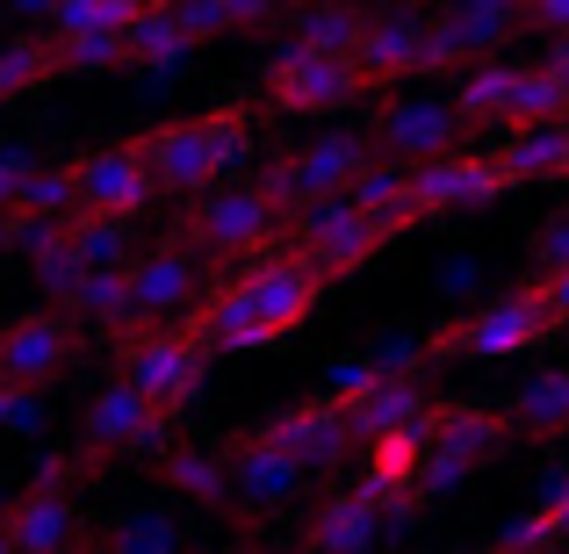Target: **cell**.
<instances>
[{
    "label": "cell",
    "instance_id": "f1b7e54d",
    "mask_svg": "<svg viewBox=\"0 0 569 554\" xmlns=\"http://www.w3.org/2000/svg\"><path fill=\"white\" fill-rule=\"evenodd\" d=\"M181 37L188 43H209V37H238V29H267V22H281L267 0H181Z\"/></svg>",
    "mask_w": 569,
    "mask_h": 554
},
{
    "label": "cell",
    "instance_id": "f546056e",
    "mask_svg": "<svg viewBox=\"0 0 569 554\" xmlns=\"http://www.w3.org/2000/svg\"><path fill=\"white\" fill-rule=\"evenodd\" d=\"M58 80V43L51 37H8L0 43V101H22Z\"/></svg>",
    "mask_w": 569,
    "mask_h": 554
},
{
    "label": "cell",
    "instance_id": "603a6c76",
    "mask_svg": "<svg viewBox=\"0 0 569 554\" xmlns=\"http://www.w3.org/2000/svg\"><path fill=\"white\" fill-rule=\"evenodd\" d=\"M505 425L512 440H569V367H548L519 396H505Z\"/></svg>",
    "mask_w": 569,
    "mask_h": 554
},
{
    "label": "cell",
    "instance_id": "1f68e13d",
    "mask_svg": "<svg viewBox=\"0 0 569 554\" xmlns=\"http://www.w3.org/2000/svg\"><path fill=\"white\" fill-rule=\"evenodd\" d=\"M541 123H569V87H562L548 66H519V87H512V115H505V130H541Z\"/></svg>",
    "mask_w": 569,
    "mask_h": 554
},
{
    "label": "cell",
    "instance_id": "9c48e42d",
    "mask_svg": "<svg viewBox=\"0 0 569 554\" xmlns=\"http://www.w3.org/2000/svg\"><path fill=\"white\" fill-rule=\"evenodd\" d=\"M260 94L274 101L281 115H332V109H353V101L368 94V80H361V66H353V58H318V51L281 43V51L267 58Z\"/></svg>",
    "mask_w": 569,
    "mask_h": 554
},
{
    "label": "cell",
    "instance_id": "7c38bea8",
    "mask_svg": "<svg viewBox=\"0 0 569 554\" xmlns=\"http://www.w3.org/2000/svg\"><path fill=\"white\" fill-rule=\"evenodd\" d=\"M72 181H80V216H116V223H138L144 202L159 194L144 138H123V144H101V152L72 159Z\"/></svg>",
    "mask_w": 569,
    "mask_h": 554
},
{
    "label": "cell",
    "instance_id": "83f0119b",
    "mask_svg": "<svg viewBox=\"0 0 569 554\" xmlns=\"http://www.w3.org/2000/svg\"><path fill=\"white\" fill-rule=\"evenodd\" d=\"M188 51H194V43L181 37V14L159 8V0L138 14V22H130V37H123V58H130V66H159V72L188 66Z\"/></svg>",
    "mask_w": 569,
    "mask_h": 554
},
{
    "label": "cell",
    "instance_id": "ee69618b",
    "mask_svg": "<svg viewBox=\"0 0 569 554\" xmlns=\"http://www.w3.org/2000/svg\"><path fill=\"white\" fill-rule=\"evenodd\" d=\"M0 554H14V541H8V526H0Z\"/></svg>",
    "mask_w": 569,
    "mask_h": 554
},
{
    "label": "cell",
    "instance_id": "f35d334b",
    "mask_svg": "<svg viewBox=\"0 0 569 554\" xmlns=\"http://www.w3.org/2000/svg\"><path fill=\"white\" fill-rule=\"evenodd\" d=\"M43 425V396H29V389H0V432H29Z\"/></svg>",
    "mask_w": 569,
    "mask_h": 554
},
{
    "label": "cell",
    "instance_id": "60d3db41",
    "mask_svg": "<svg viewBox=\"0 0 569 554\" xmlns=\"http://www.w3.org/2000/svg\"><path fill=\"white\" fill-rule=\"evenodd\" d=\"M541 512H548V526H556V533H569V475H556V483H548Z\"/></svg>",
    "mask_w": 569,
    "mask_h": 554
},
{
    "label": "cell",
    "instance_id": "ac0fdd59",
    "mask_svg": "<svg viewBox=\"0 0 569 554\" xmlns=\"http://www.w3.org/2000/svg\"><path fill=\"white\" fill-rule=\"evenodd\" d=\"M426 14H411V8H368V37H361V51H353V66H361V80H368V94L389 80H403V72H426Z\"/></svg>",
    "mask_w": 569,
    "mask_h": 554
},
{
    "label": "cell",
    "instance_id": "30bf717a",
    "mask_svg": "<svg viewBox=\"0 0 569 554\" xmlns=\"http://www.w3.org/2000/svg\"><path fill=\"white\" fill-rule=\"evenodd\" d=\"M167 425L173 417L159 411V403H144L130 382H109V389H94L87 411H80V461L87 469H109V461H123V454L167 446Z\"/></svg>",
    "mask_w": 569,
    "mask_h": 554
},
{
    "label": "cell",
    "instance_id": "3957f363",
    "mask_svg": "<svg viewBox=\"0 0 569 554\" xmlns=\"http://www.w3.org/2000/svg\"><path fill=\"white\" fill-rule=\"evenodd\" d=\"M556 332H562V318L548 310L541 281H519V289L447 318L440 332H426V361H512V353L548 346Z\"/></svg>",
    "mask_w": 569,
    "mask_h": 554
},
{
    "label": "cell",
    "instance_id": "8fae6325",
    "mask_svg": "<svg viewBox=\"0 0 569 554\" xmlns=\"http://www.w3.org/2000/svg\"><path fill=\"white\" fill-rule=\"evenodd\" d=\"M72 361H80V324L66 310H22L0 324V389L43 396Z\"/></svg>",
    "mask_w": 569,
    "mask_h": 554
},
{
    "label": "cell",
    "instance_id": "8d00e7d4",
    "mask_svg": "<svg viewBox=\"0 0 569 554\" xmlns=\"http://www.w3.org/2000/svg\"><path fill=\"white\" fill-rule=\"evenodd\" d=\"M58 43V72H109V66H130L123 58V37H51Z\"/></svg>",
    "mask_w": 569,
    "mask_h": 554
},
{
    "label": "cell",
    "instance_id": "7a4b0ae2",
    "mask_svg": "<svg viewBox=\"0 0 569 554\" xmlns=\"http://www.w3.org/2000/svg\"><path fill=\"white\" fill-rule=\"evenodd\" d=\"M144 159H152L159 188L194 202V194L223 188V173H238L252 159V109L246 101H217V109H202V115L144 130Z\"/></svg>",
    "mask_w": 569,
    "mask_h": 554
},
{
    "label": "cell",
    "instance_id": "d590c367",
    "mask_svg": "<svg viewBox=\"0 0 569 554\" xmlns=\"http://www.w3.org/2000/svg\"><path fill=\"white\" fill-rule=\"evenodd\" d=\"M66 318H94V324H123L130 318V274H87L80 289H72V303H66Z\"/></svg>",
    "mask_w": 569,
    "mask_h": 554
},
{
    "label": "cell",
    "instance_id": "4fadbf2b",
    "mask_svg": "<svg viewBox=\"0 0 569 554\" xmlns=\"http://www.w3.org/2000/svg\"><path fill=\"white\" fill-rule=\"evenodd\" d=\"M267 440L281 446V454L296 461L303 475H325V469H339V461L353 454V411L339 396H310V403H289V411L274 417V425H260Z\"/></svg>",
    "mask_w": 569,
    "mask_h": 554
},
{
    "label": "cell",
    "instance_id": "5bb4252c",
    "mask_svg": "<svg viewBox=\"0 0 569 554\" xmlns=\"http://www.w3.org/2000/svg\"><path fill=\"white\" fill-rule=\"evenodd\" d=\"M505 188L512 181H505L498 159L455 152V159H440V167H411V216L426 223V216H455V209H490Z\"/></svg>",
    "mask_w": 569,
    "mask_h": 554
},
{
    "label": "cell",
    "instance_id": "cb8c5ba5",
    "mask_svg": "<svg viewBox=\"0 0 569 554\" xmlns=\"http://www.w3.org/2000/svg\"><path fill=\"white\" fill-rule=\"evenodd\" d=\"M152 475L173 490V497L202 504V512H231V483H223V454H202V446H159Z\"/></svg>",
    "mask_w": 569,
    "mask_h": 554
},
{
    "label": "cell",
    "instance_id": "ab89813d",
    "mask_svg": "<svg viewBox=\"0 0 569 554\" xmlns=\"http://www.w3.org/2000/svg\"><path fill=\"white\" fill-rule=\"evenodd\" d=\"M476 281H483V266H476V260H447V266H440V289H447V295H469Z\"/></svg>",
    "mask_w": 569,
    "mask_h": 554
},
{
    "label": "cell",
    "instance_id": "74e56055",
    "mask_svg": "<svg viewBox=\"0 0 569 554\" xmlns=\"http://www.w3.org/2000/svg\"><path fill=\"white\" fill-rule=\"evenodd\" d=\"M556 541H562V533L548 526V512H541V504H533V512H519L512 526L498 533V547H490V554H548Z\"/></svg>",
    "mask_w": 569,
    "mask_h": 554
},
{
    "label": "cell",
    "instance_id": "e575fe53",
    "mask_svg": "<svg viewBox=\"0 0 569 554\" xmlns=\"http://www.w3.org/2000/svg\"><path fill=\"white\" fill-rule=\"evenodd\" d=\"M353 209H361V216L418 223V216H411V167H397V159H376V167L353 181Z\"/></svg>",
    "mask_w": 569,
    "mask_h": 554
},
{
    "label": "cell",
    "instance_id": "ffe728a7",
    "mask_svg": "<svg viewBox=\"0 0 569 554\" xmlns=\"http://www.w3.org/2000/svg\"><path fill=\"white\" fill-rule=\"evenodd\" d=\"M440 29L461 51V66H490V58L527 29V8H512V0H461V8L440 14Z\"/></svg>",
    "mask_w": 569,
    "mask_h": 554
},
{
    "label": "cell",
    "instance_id": "9a60e30c",
    "mask_svg": "<svg viewBox=\"0 0 569 554\" xmlns=\"http://www.w3.org/2000/svg\"><path fill=\"white\" fill-rule=\"evenodd\" d=\"M376 152L397 159V167H440V159L461 152V123L447 101H397V109L376 115Z\"/></svg>",
    "mask_w": 569,
    "mask_h": 554
},
{
    "label": "cell",
    "instance_id": "6da1fadb",
    "mask_svg": "<svg viewBox=\"0 0 569 554\" xmlns=\"http://www.w3.org/2000/svg\"><path fill=\"white\" fill-rule=\"evenodd\" d=\"M325 289H332V281H325L318 266L274 252V260L238 266V274L223 281L209 303H194V318H181V324L209 353H274L289 332H303V324L318 318Z\"/></svg>",
    "mask_w": 569,
    "mask_h": 554
},
{
    "label": "cell",
    "instance_id": "d4e9b609",
    "mask_svg": "<svg viewBox=\"0 0 569 554\" xmlns=\"http://www.w3.org/2000/svg\"><path fill=\"white\" fill-rule=\"evenodd\" d=\"M505 167V181H569V123H541V130H512L490 152Z\"/></svg>",
    "mask_w": 569,
    "mask_h": 554
},
{
    "label": "cell",
    "instance_id": "8992f818",
    "mask_svg": "<svg viewBox=\"0 0 569 554\" xmlns=\"http://www.w3.org/2000/svg\"><path fill=\"white\" fill-rule=\"evenodd\" d=\"M87 461L80 454H43V469L14 490L8 504V541L14 554H101V541L87 533L80 504H72V483H87Z\"/></svg>",
    "mask_w": 569,
    "mask_h": 554
},
{
    "label": "cell",
    "instance_id": "5b68a950",
    "mask_svg": "<svg viewBox=\"0 0 569 554\" xmlns=\"http://www.w3.org/2000/svg\"><path fill=\"white\" fill-rule=\"evenodd\" d=\"M173 238L202 260V252H217V260H274L281 252V209L260 194V181H223L209 194H194L181 202V216H173Z\"/></svg>",
    "mask_w": 569,
    "mask_h": 554
},
{
    "label": "cell",
    "instance_id": "b9f144b4",
    "mask_svg": "<svg viewBox=\"0 0 569 554\" xmlns=\"http://www.w3.org/2000/svg\"><path fill=\"white\" fill-rule=\"evenodd\" d=\"M541 281V295H548V310H556V318L569 324V266H556V274H533Z\"/></svg>",
    "mask_w": 569,
    "mask_h": 554
},
{
    "label": "cell",
    "instance_id": "ba28073f",
    "mask_svg": "<svg viewBox=\"0 0 569 554\" xmlns=\"http://www.w3.org/2000/svg\"><path fill=\"white\" fill-rule=\"evenodd\" d=\"M376 138L368 130H325V138H310L303 152H281L274 167L260 173V194L281 209V216H296V209L310 202H339V194H353L368 167H376Z\"/></svg>",
    "mask_w": 569,
    "mask_h": 554
},
{
    "label": "cell",
    "instance_id": "4316f807",
    "mask_svg": "<svg viewBox=\"0 0 569 554\" xmlns=\"http://www.w3.org/2000/svg\"><path fill=\"white\" fill-rule=\"evenodd\" d=\"M66 231H72V252H80L87 274H130V266L144 260L138 231H130V223H116V216H72Z\"/></svg>",
    "mask_w": 569,
    "mask_h": 554
},
{
    "label": "cell",
    "instance_id": "277c9868",
    "mask_svg": "<svg viewBox=\"0 0 569 554\" xmlns=\"http://www.w3.org/2000/svg\"><path fill=\"white\" fill-rule=\"evenodd\" d=\"M109 339H116V382H130L144 403H159L167 417H181L188 403L202 396L209 346L188 332V324H144V318H123Z\"/></svg>",
    "mask_w": 569,
    "mask_h": 554
},
{
    "label": "cell",
    "instance_id": "d6a6232c",
    "mask_svg": "<svg viewBox=\"0 0 569 554\" xmlns=\"http://www.w3.org/2000/svg\"><path fill=\"white\" fill-rule=\"evenodd\" d=\"M14 216H29V223H72V216H80V181H72V159H66V167H37V173H29Z\"/></svg>",
    "mask_w": 569,
    "mask_h": 554
},
{
    "label": "cell",
    "instance_id": "4dcf8cb0",
    "mask_svg": "<svg viewBox=\"0 0 569 554\" xmlns=\"http://www.w3.org/2000/svg\"><path fill=\"white\" fill-rule=\"evenodd\" d=\"M152 0H58L51 8V37H130V22Z\"/></svg>",
    "mask_w": 569,
    "mask_h": 554
},
{
    "label": "cell",
    "instance_id": "e0dca14e",
    "mask_svg": "<svg viewBox=\"0 0 569 554\" xmlns=\"http://www.w3.org/2000/svg\"><path fill=\"white\" fill-rule=\"evenodd\" d=\"M223 483H231V512H281L296 497V483H303V469L267 432H238L223 446Z\"/></svg>",
    "mask_w": 569,
    "mask_h": 554
},
{
    "label": "cell",
    "instance_id": "7402d4cb",
    "mask_svg": "<svg viewBox=\"0 0 569 554\" xmlns=\"http://www.w3.org/2000/svg\"><path fill=\"white\" fill-rule=\"evenodd\" d=\"M512 87H519V66L512 58H490V66H469L455 80V123L461 130H505V115H512Z\"/></svg>",
    "mask_w": 569,
    "mask_h": 554
},
{
    "label": "cell",
    "instance_id": "d6986e66",
    "mask_svg": "<svg viewBox=\"0 0 569 554\" xmlns=\"http://www.w3.org/2000/svg\"><path fill=\"white\" fill-rule=\"evenodd\" d=\"M382 526H389V512L368 490H332L303 526V554H368L382 541Z\"/></svg>",
    "mask_w": 569,
    "mask_h": 554
},
{
    "label": "cell",
    "instance_id": "7bdbcfd3",
    "mask_svg": "<svg viewBox=\"0 0 569 554\" xmlns=\"http://www.w3.org/2000/svg\"><path fill=\"white\" fill-rule=\"evenodd\" d=\"M541 66H548V72H556V80L569 87V43H548V58H541Z\"/></svg>",
    "mask_w": 569,
    "mask_h": 554
},
{
    "label": "cell",
    "instance_id": "2e32d148",
    "mask_svg": "<svg viewBox=\"0 0 569 554\" xmlns=\"http://www.w3.org/2000/svg\"><path fill=\"white\" fill-rule=\"evenodd\" d=\"M194 289H202V260L167 238V245H144V260L130 266V318L167 324V318H194Z\"/></svg>",
    "mask_w": 569,
    "mask_h": 554
},
{
    "label": "cell",
    "instance_id": "836d02e7",
    "mask_svg": "<svg viewBox=\"0 0 569 554\" xmlns=\"http://www.w3.org/2000/svg\"><path fill=\"white\" fill-rule=\"evenodd\" d=\"M101 554H188V547H181V526L144 504V512H123L109 533H101Z\"/></svg>",
    "mask_w": 569,
    "mask_h": 554
},
{
    "label": "cell",
    "instance_id": "484cf974",
    "mask_svg": "<svg viewBox=\"0 0 569 554\" xmlns=\"http://www.w3.org/2000/svg\"><path fill=\"white\" fill-rule=\"evenodd\" d=\"M296 51H318V58H353L368 37V8H296L281 14Z\"/></svg>",
    "mask_w": 569,
    "mask_h": 554
},
{
    "label": "cell",
    "instance_id": "52a82bcc",
    "mask_svg": "<svg viewBox=\"0 0 569 554\" xmlns=\"http://www.w3.org/2000/svg\"><path fill=\"white\" fill-rule=\"evenodd\" d=\"M403 231H411V223L361 216L353 194H339V202H310V209H296V216H281V252L318 266L325 281H339V274H353V266H368L382 245H397Z\"/></svg>",
    "mask_w": 569,
    "mask_h": 554
},
{
    "label": "cell",
    "instance_id": "44dd1931",
    "mask_svg": "<svg viewBox=\"0 0 569 554\" xmlns=\"http://www.w3.org/2000/svg\"><path fill=\"white\" fill-rule=\"evenodd\" d=\"M505 440H512L505 411H483V403H432V454H455V461H476V469H483Z\"/></svg>",
    "mask_w": 569,
    "mask_h": 554
}]
</instances>
